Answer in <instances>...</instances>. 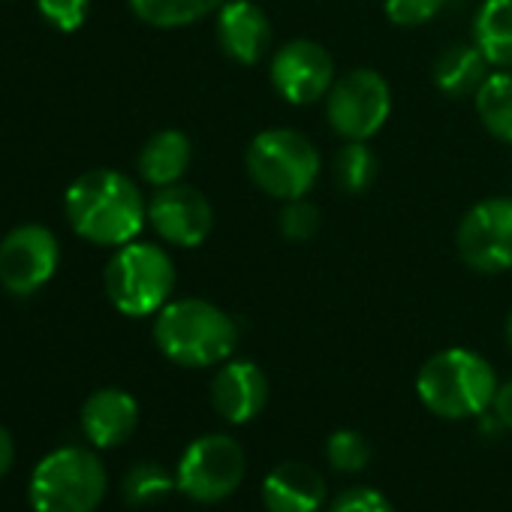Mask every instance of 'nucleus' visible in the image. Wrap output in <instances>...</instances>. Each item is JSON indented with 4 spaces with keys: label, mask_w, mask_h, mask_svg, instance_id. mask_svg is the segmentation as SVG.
I'll use <instances>...</instances> for the list:
<instances>
[{
    "label": "nucleus",
    "mask_w": 512,
    "mask_h": 512,
    "mask_svg": "<svg viewBox=\"0 0 512 512\" xmlns=\"http://www.w3.org/2000/svg\"><path fill=\"white\" fill-rule=\"evenodd\" d=\"M64 211L76 235L91 244L121 247L136 241L148 220V202L133 178L115 169L79 175L64 196Z\"/></svg>",
    "instance_id": "f257e3e1"
},
{
    "label": "nucleus",
    "mask_w": 512,
    "mask_h": 512,
    "mask_svg": "<svg viewBox=\"0 0 512 512\" xmlns=\"http://www.w3.org/2000/svg\"><path fill=\"white\" fill-rule=\"evenodd\" d=\"M154 341L160 353L181 368H211L232 359L238 323L205 299H178L157 311Z\"/></svg>",
    "instance_id": "f03ea898"
},
{
    "label": "nucleus",
    "mask_w": 512,
    "mask_h": 512,
    "mask_svg": "<svg viewBox=\"0 0 512 512\" xmlns=\"http://www.w3.org/2000/svg\"><path fill=\"white\" fill-rule=\"evenodd\" d=\"M497 374L488 359L473 350L449 347L434 353L416 377L419 401L440 419H476L497 392Z\"/></svg>",
    "instance_id": "7ed1b4c3"
},
{
    "label": "nucleus",
    "mask_w": 512,
    "mask_h": 512,
    "mask_svg": "<svg viewBox=\"0 0 512 512\" xmlns=\"http://www.w3.org/2000/svg\"><path fill=\"white\" fill-rule=\"evenodd\" d=\"M106 488L109 473L94 449L61 446L34 467L28 497L34 512H94Z\"/></svg>",
    "instance_id": "20e7f679"
},
{
    "label": "nucleus",
    "mask_w": 512,
    "mask_h": 512,
    "mask_svg": "<svg viewBox=\"0 0 512 512\" xmlns=\"http://www.w3.org/2000/svg\"><path fill=\"white\" fill-rule=\"evenodd\" d=\"M175 290V263L172 256L151 241H130L115 250L106 266V293L109 302L124 317H151Z\"/></svg>",
    "instance_id": "39448f33"
},
{
    "label": "nucleus",
    "mask_w": 512,
    "mask_h": 512,
    "mask_svg": "<svg viewBox=\"0 0 512 512\" xmlns=\"http://www.w3.org/2000/svg\"><path fill=\"white\" fill-rule=\"evenodd\" d=\"M250 181L275 199H302L320 178V154L314 142L287 127L256 133L244 157Z\"/></svg>",
    "instance_id": "423d86ee"
},
{
    "label": "nucleus",
    "mask_w": 512,
    "mask_h": 512,
    "mask_svg": "<svg viewBox=\"0 0 512 512\" xmlns=\"http://www.w3.org/2000/svg\"><path fill=\"white\" fill-rule=\"evenodd\" d=\"M247 473V455L229 434H202L178 458V491L196 503H220L238 491Z\"/></svg>",
    "instance_id": "0eeeda50"
},
{
    "label": "nucleus",
    "mask_w": 512,
    "mask_h": 512,
    "mask_svg": "<svg viewBox=\"0 0 512 512\" xmlns=\"http://www.w3.org/2000/svg\"><path fill=\"white\" fill-rule=\"evenodd\" d=\"M392 115V88L389 82L368 67L350 70L335 79L326 94V118L329 127L347 142H368L383 130Z\"/></svg>",
    "instance_id": "6e6552de"
},
{
    "label": "nucleus",
    "mask_w": 512,
    "mask_h": 512,
    "mask_svg": "<svg viewBox=\"0 0 512 512\" xmlns=\"http://www.w3.org/2000/svg\"><path fill=\"white\" fill-rule=\"evenodd\" d=\"M458 256L476 275H503L512 269V199L494 196L476 202L455 232Z\"/></svg>",
    "instance_id": "1a4fd4ad"
},
{
    "label": "nucleus",
    "mask_w": 512,
    "mask_h": 512,
    "mask_svg": "<svg viewBox=\"0 0 512 512\" xmlns=\"http://www.w3.org/2000/svg\"><path fill=\"white\" fill-rule=\"evenodd\" d=\"M61 263V247L52 229L40 223L16 226L0 241V284L13 296H31L52 281Z\"/></svg>",
    "instance_id": "9d476101"
},
{
    "label": "nucleus",
    "mask_w": 512,
    "mask_h": 512,
    "mask_svg": "<svg viewBox=\"0 0 512 512\" xmlns=\"http://www.w3.org/2000/svg\"><path fill=\"white\" fill-rule=\"evenodd\" d=\"M269 79L278 97L293 106H311L323 100L335 85V61L314 40H293L281 46L269 64Z\"/></svg>",
    "instance_id": "9b49d317"
},
{
    "label": "nucleus",
    "mask_w": 512,
    "mask_h": 512,
    "mask_svg": "<svg viewBox=\"0 0 512 512\" xmlns=\"http://www.w3.org/2000/svg\"><path fill=\"white\" fill-rule=\"evenodd\" d=\"M148 220L154 232L175 247H199L214 229V208L190 184H169L157 187L148 202Z\"/></svg>",
    "instance_id": "f8f14e48"
},
{
    "label": "nucleus",
    "mask_w": 512,
    "mask_h": 512,
    "mask_svg": "<svg viewBox=\"0 0 512 512\" xmlns=\"http://www.w3.org/2000/svg\"><path fill=\"white\" fill-rule=\"evenodd\" d=\"M211 404L229 425H244L266 410L269 377L250 359H226L211 380Z\"/></svg>",
    "instance_id": "ddd939ff"
},
{
    "label": "nucleus",
    "mask_w": 512,
    "mask_h": 512,
    "mask_svg": "<svg viewBox=\"0 0 512 512\" xmlns=\"http://www.w3.org/2000/svg\"><path fill=\"white\" fill-rule=\"evenodd\" d=\"M217 43L241 67L260 64L272 46V25L253 0H226L217 10Z\"/></svg>",
    "instance_id": "4468645a"
},
{
    "label": "nucleus",
    "mask_w": 512,
    "mask_h": 512,
    "mask_svg": "<svg viewBox=\"0 0 512 512\" xmlns=\"http://www.w3.org/2000/svg\"><path fill=\"white\" fill-rule=\"evenodd\" d=\"M139 428V404L124 389H97L82 407V431L97 449L127 443Z\"/></svg>",
    "instance_id": "2eb2a0df"
},
{
    "label": "nucleus",
    "mask_w": 512,
    "mask_h": 512,
    "mask_svg": "<svg viewBox=\"0 0 512 512\" xmlns=\"http://www.w3.org/2000/svg\"><path fill=\"white\" fill-rule=\"evenodd\" d=\"M326 479L305 461H284L263 479V506L269 512H320Z\"/></svg>",
    "instance_id": "dca6fc26"
},
{
    "label": "nucleus",
    "mask_w": 512,
    "mask_h": 512,
    "mask_svg": "<svg viewBox=\"0 0 512 512\" xmlns=\"http://www.w3.org/2000/svg\"><path fill=\"white\" fill-rule=\"evenodd\" d=\"M193 160V145L181 130L154 133L139 154V175L154 187H169L184 178Z\"/></svg>",
    "instance_id": "f3484780"
},
{
    "label": "nucleus",
    "mask_w": 512,
    "mask_h": 512,
    "mask_svg": "<svg viewBox=\"0 0 512 512\" xmlns=\"http://www.w3.org/2000/svg\"><path fill=\"white\" fill-rule=\"evenodd\" d=\"M473 43L497 70H512V0H485L473 19Z\"/></svg>",
    "instance_id": "a211bd4d"
},
{
    "label": "nucleus",
    "mask_w": 512,
    "mask_h": 512,
    "mask_svg": "<svg viewBox=\"0 0 512 512\" xmlns=\"http://www.w3.org/2000/svg\"><path fill=\"white\" fill-rule=\"evenodd\" d=\"M491 64L485 61V55L473 46H449L437 64H434V85L446 94V97H470L479 91V85L488 79Z\"/></svg>",
    "instance_id": "6ab92c4d"
},
{
    "label": "nucleus",
    "mask_w": 512,
    "mask_h": 512,
    "mask_svg": "<svg viewBox=\"0 0 512 512\" xmlns=\"http://www.w3.org/2000/svg\"><path fill=\"white\" fill-rule=\"evenodd\" d=\"M473 103L485 130L494 139L512 145V70L488 73V79L473 94Z\"/></svg>",
    "instance_id": "aec40b11"
},
{
    "label": "nucleus",
    "mask_w": 512,
    "mask_h": 512,
    "mask_svg": "<svg viewBox=\"0 0 512 512\" xmlns=\"http://www.w3.org/2000/svg\"><path fill=\"white\" fill-rule=\"evenodd\" d=\"M130 10L151 28H184L223 7V0H127Z\"/></svg>",
    "instance_id": "412c9836"
},
{
    "label": "nucleus",
    "mask_w": 512,
    "mask_h": 512,
    "mask_svg": "<svg viewBox=\"0 0 512 512\" xmlns=\"http://www.w3.org/2000/svg\"><path fill=\"white\" fill-rule=\"evenodd\" d=\"M121 488L130 506H151V503L166 500L178 488V479L157 461H139L127 470Z\"/></svg>",
    "instance_id": "4be33fe9"
},
{
    "label": "nucleus",
    "mask_w": 512,
    "mask_h": 512,
    "mask_svg": "<svg viewBox=\"0 0 512 512\" xmlns=\"http://www.w3.org/2000/svg\"><path fill=\"white\" fill-rule=\"evenodd\" d=\"M377 172H380L377 154L365 142H347L335 154V184L350 196L365 193L374 184Z\"/></svg>",
    "instance_id": "5701e85b"
},
{
    "label": "nucleus",
    "mask_w": 512,
    "mask_h": 512,
    "mask_svg": "<svg viewBox=\"0 0 512 512\" xmlns=\"http://www.w3.org/2000/svg\"><path fill=\"white\" fill-rule=\"evenodd\" d=\"M326 458L338 473H359L371 461V443L353 428H341L326 440Z\"/></svg>",
    "instance_id": "b1692460"
},
{
    "label": "nucleus",
    "mask_w": 512,
    "mask_h": 512,
    "mask_svg": "<svg viewBox=\"0 0 512 512\" xmlns=\"http://www.w3.org/2000/svg\"><path fill=\"white\" fill-rule=\"evenodd\" d=\"M320 229V208L314 202L302 199H290L281 211V235L287 241H308L314 238Z\"/></svg>",
    "instance_id": "393cba45"
},
{
    "label": "nucleus",
    "mask_w": 512,
    "mask_h": 512,
    "mask_svg": "<svg viewBox=\"0 0 512 512\" xmlns=\"http://www.w3.org/2000/svg\"><path fill=\"white\" fill-rule=\"evenodd\" d=\"M452 0H386V16L398 28H419L440 16Z\"/></svg>",
    "instance_id": "a878e982"
},
{
    "label": "nucleus",
    "mask_w": 512,
    "mask_h": 512,
    "mask_svg": "<svg viewBox=\"0 0 512 512\" xmlns=\"http://www.w3.org/2000/svg\"><path fill=\"white\" fill-rule=\"evenodd\" d=\"M37 7L46 16V22H52L64 34H73L85 25L91 0H37Z\"/></svg>",
    "instance_id": "bb28decb"
},
{
    "label": "nucleus",
    "mask_w": 512,
    "mask_h": 512,
    "mask_svg": "<svg viewBox=\"0 0 512 512\" xmlns=\"http://www.w3.org/2000/svg\"><path fill=\"white\" fill-rule=\"evenodd\" d=\"M329 512H395V506L389 503V497L371 485H356L341 491L332 503Z\"/></svg>",
    "instance_id": "cd10ccee"
},
{
    "label": "nucleus",
    "mask_w": 512,
    "mask_h": 512,
    "mask_svg": "<svg viewBox=\"0 0 512 512\" xmlns=\"http://www.w3.org/2000/svg\"><path fill=\"white\" fill-rule=\"evenodd\" d=\"M491 413L500 419V425L506 431H512V380L503 383V386H497L494 401H491Z\"/></svg>",
    "instance_id": "c85d7f7f"
},
{
    "label": "nucleus",
    "mask_w": 512,
    "mask_h": 512,
    "mask_svg": "<svg viewBox=\"0 0 512 512\" xmlns=\"http://www.w3.org/2000/svg\"><path fill=\"white\" fill-rule=\"evenodd\" d=\"M13 461H16V440L4 425H0V479L13 470Z\"/></svg>",
    "instance_id": "c756f323"
},
{
    "label": "nucleus",
    "mask_w": 512,
    "mask_h": 512,
    "mask_svg": "<svg viewBox=\"0 0 512 512\" xmlns=\"http://www.w3.org/2000/svg\"><path fill=\"white\" fill-rule=\"evenodd\" d=\"M506 347H509V353H512V311H509V317H506Z\"/></svg>",
    "instance_id": "7c9ffc66"
}]
</instances>
